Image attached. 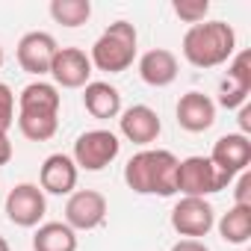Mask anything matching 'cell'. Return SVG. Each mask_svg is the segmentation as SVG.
<instances>
[{
  "label": "cell",
  "mask_w": 251,
  "mask_h": 251,
  "mask_svg": "<svg viewBox=\"0 0 251 251\" xmlns=\"http://www.w3.org/2000/svg\"><path fill=\"white\" fill-rule=\"evenodd\" d=\"M59 89L53 83H30L18 95V130L30 142H48L59 130Z\"/></svg>",
  "instance_id": "1"
},
{
  "label": "cell",
  "mask_w": 251,
  "mask_h": 251,
  "mask_svg": "<svg viewBox=\"0 0 251 251\" xmlns=\"http://www.w3.org/2000/svg\"><path fill=\"white\" fill-rule=\"evenodd\" d=\"M177 157L163 148H145L133 154L124 166V183L136 195L169 198L177 192Z\"/></svg>",
  "instance_id": "2"
},
{
  "label": "cell",
  "mask_w": 251,
  "mask_h": 251,
  "mask_svg": "<svg viewBox=\"0 0 251 251\" xmlns=\"http://www.w3.org/2000/svg\"><path fill=\"white\" fill-rule=\"evenodd\" d=\"M236 53V33L225 21H201L183 36V59L195 68H219Z\"/></svg>",
  "instance_id": "3"
},
{
  "label": "cell",
  "mask_w": 251,
  "mask_h": 251,
  "mask_svg": "<svg viewBox=\"0 0 251 251\" xmlns=\"http://www.w3.org/2000/svg\"><path fill=\"white\" fill-rule=\"evenodd\" d=\"M136 42H139V36H136V27L130 21L109 24L98 36V42L92 45V53H89L92 68L106 71V74L127 71L133 65V59H136Z\"/></svg>",
  "instance_id": "4"
},
{
  "label": "cell",
  "mask_w": 251,
  "mask_h": 251,
  "mask_svg": "<svg viewBox=\"0 0 251 251\" xmlns=\"http://www.w3.org/2000/svg\"><path fill=\"white\" fill-rule=\"evenodd\" d=\"M230 177H225L210 157H186L177 163V192L183 198H207L227 189Z\"/></svg>",
  "instance_id": "5"
},
{
  "label": "cell",
  "mask_w": 251,
  "mask_h": 251,
  "mask_svg": "<svg viewBox=\"0 0 251 251\" xmlns=\"http://www.w3.org/2000/svg\"><path fill=\"white\" fill-rule=\"evenodd\" d=\"M121 151V142L112 130H86L74 142V166L86 172H103Z\"/></svg>",
  "instance_id": "6"
},
{
  "label": "cell",
  "mask_w": 251,
  "mask_h": 251,
  "mask_svg": "<svg viewBox=\"0 0 251 251\" xmlns=\"http://www.w3.org/2000/svg\"><path fill=\"white\" fill-rule=\"evenodd\" d=\"M216 210L207 198H180L172 210V227L186 239H201L213 230Z\"/></svg>",
  "instance_id": "7"
},
{
  "label": "cell",
  "mask_w": 251,
  "mask_h": 251,
  "mask_svg": "<svg viewBox=\"0 0 251 251\" xmlns=\"http://www.w3.org/2000/svg\"><path fill=\"white\" fill-rule=\"evenodd\" d=\"M106 219V198L98 189H80L68 195L65 204V225L77 233V230H95L100 227Z\"/></svg>",
  "instance_id": "8"
},
{
  "label": "cell",
  "mask_w": 251,
  "mask_h": 251,
  "mask_svg": "<svg viewBox=\"0 0 251 251\" xmlns=\"http://www.w3.org/2000/svg\"><path fill=\"white\" fill-rule=\"evenodd\" d=\"M45 213H48V201L36 183H18L6 195V216L18 227H36L45 219Z\"/></svg>",
  "instance_id": "9"
},
{
  "label": "cell",
  "mask_w": 251,
  "mask_h": 251,
  "mask_svg": "<svg viewBox=\"0 0 251 251\" xmlns=\"http://www.w3.org/2000/svg\"><path fill=\"white\" fill-rule=\"evenodd\" d=\"M56 50H59V48H56V39H53L50 33L33 30V33L21 36L15 56H18V65H21L27 74L42 77V74H50V62H53Z\"/></svg>",
  "instance_id": "10"
},
{
  "label": "cell",
  "mask_w": 251,
  "mask_h": 251,
  "mask_svg": "<svg viewBox=\"0 0 251 251\" xmlns=\"http://www.w3.org/2000/svg\"><path fill=\"white\" fill-rule=\"evenodd\" d=\"M210 163L225 175V177H236L239 172L248 169L251 163V139L242 136V133H227L222 139L213 142V151H210Z\"/></svg>",
  "instance_id": "11"
},
{
  "label": "cell",
  "mask_w": 251,
  "mask_h": 251,
  "mask_svg": "<svg viewBox=\"0 0 251 251\" xmlns=\"http://www.w3.org/2000/svg\"><path fill=\"white\" fill-rule=\"evenodd\" d=\"M50 77L62 89H83L92 77V59L80 48H59L50 62Z\"/></svg>",
  "instance_id": "12"
},
{
  "label": "cell",
  "mask_w": 251,
  "mask_h": 251,
  "mask_svg": "<svg viewBox=\"0 0 251 251\" xmlns=\"http://www.w3.org/2000/svg\"><path fill=\"white\" fill-rule=\"evenodd\" d=\"M248 95H251V53L239 50V53L230 56L227 80L222 83L219 103L225 109H239L242 103H248Z\"/></svg>",
  "instance_id": "13"
},
{
  "label": "cell",
  "mask_w": 251,
  "mask_h": 251,
  "mask_svg": "<svg viewBox=\"0 0 251 251\" xmlns=\"http://www.w3.org/2000/svg\"><path fill=\"white\" fill-rule=\"evenodd\" d=\"M118 127H121V136L127 139V142H133V145H151V142H157V136L163 130V121H160V115L151 106L136 103V106L121 112Z\"/></svg>",
  "instance_id": "14"
},
{
  "label": "cell",
  "mask_w": 251,
  "mask_h": 251,
  "mask_svg": "<svg viewBox=\"0 0 251 251\" xmlns=\"http://www.w3.org/2000/svg\"><path fill=\"white\" fill-rule=\"evenodd\" d=\"M175 115H177V124L183 130L204 133V130L213 127V121H216V103L204 92H186V95H180Z\"/></svg>",
  "instance_id": "15"
},
{
  "label": "cell",
  "mask_w": 251,
  "mask_h": 251,
  "mask_svg": "<svg viewBox=\"0 0 251 251\" xmlns=\"http://www.w3.org/2000/svg\"><path fill=\"white\" fill-rule=\"evenodd\" d=\"M39 183H42V192H50V195H71L74 186H77V166H74V160L65 157V154H50V157L42 163Z\"/></svg>",
  "instance_id": "16"
},
{
  "label": "cell",
  "mask_w": 251,
  "mask_h": 251,
  "mask_svg": "<svg viewBox=\"0 0 251 251\" xmlns=\"http://www.w3.org/2000/svg\"><path fill=\"white\" fill-rule=\"evenodd\" d=\"M139 77L142 83L154 86V89H163V86H172L177 80V56L166 48H154L148 50L142 59H139Z\"/></svg>",
  "instance_id": "17"
},
{
  "label": "cell",
  "mask_w": 251,
  "mask_h": 251,
  "mask_svg": "<svg viewBox=\"0 0 251 251\" xmlns=\"http://www.w3.org/2000/svg\"><path fill=\"white\" fill-rule=\"evenodd\" d=\"M83 106L92 118L106 121V118H118L121 115V92L103 80H95L89 86H83Z\"/></svg>",
  "instance_id": "18"
},
{
  "label": "cell",
  "mask_w": 251,
  "mask_h": 251,
  "mask_svg": "<svg viewBox=\"0 0 251 251\" xmlns=\"http://www.w3.org/2000/svg\"><path fill=\"white\" fill-rule=\"evenodd\" d=\"M33 251H77V233L65 222H45L33 233Z\"/></svg>",
  "instance_id": "19"
},
{
  "label": "cell",
  "mask_w": 251,
  "mask_h": 251,
  "mask_svg": "<svg viewBox=\"0 0 251 251\" xmlns=\"http://www.w3.org/2000/svg\"><path fill=\"white\" fill-rule=\"evenodd\" d=\"M219 236L227 245H245L251 239V207L233 204L222 219H219Z\"/></svg>",
  "instance_id": "20"
},
{
  "label": "cell",
  "mask_w": 251,
  "mask_h": 251,
  "mask_svg": "<svg viewBox=\"0 0 251 251\" xmlns=\"http://www.w3.org/2000/svg\"><path fill=\"white\" fill-rule=\"evenodd\" d=\"M50 18L62 27H80L92 18V3L89 0H53Z\"/></svg>",
  "instance_id": "21"
},
{
  "label": "cell",
  "mask_w": 251,
  "mask_h": 251,
  "mask_svg": "<svg viewBox=\"0 0 251 251\" xmlns=\"http://www.w3.org/2000/svg\"><path fill=\"white\" fill-rule=\"evenodd\" d=\"M172 9H175V15H177L180 21H186V24L195 27V24H201V21L207 18L210 3H207V0H175Z\"/></svg>",
  "instance_id": "22"
},
{
  "label": "cell",
  "mask_w": 251,
  "mask_h": 251,
  "mask_svg": "<svg viewBox=\"0 0 251 251\" xmlns=\"http://www.w3.org/2000/svg\"><path fill=\"white\" fill-rule=\"evenodd\" d=\"M15 124V95L6 83H0V133H9Z\"/></svg>",
  "instance_id": "23"
},
{
  "label": "cell",
  "mask_w": 251,
  "mask_h": 251,
  "mask_svg": "<svg viewBox=\"0 0 251 251\" xmlns=\"http://www.w3.org/2000/svg\"><path fill=\"white\" fill-rule=\"evenodd\" d=\"M233 204L239 207H251V172H239V180H236V189H233Z\"/></svg>",
  "instance_id": "24"
},
{
  "label": "cell",
  "mask_w": 251,
  "mask_h": 251,
  "mask_svg": "<svg viewBox=\"0 0 251 251\" xmlns=\"http://www.w3.org/2000/svg\"><path fill=\"white\" fill-rule=\"evenodd\" d=\"M172 251H210V248L201 239H180V242L172 245Z\"/></svg>",
  "instance_id": "25"
},
{
  "label": "cell",
  "mask_w": 251,
  "mask_h": 251,
  "mask_svg": "<svg viewBox=\"0 0 251 251\" xmlns=\"http://www.w3.org/2000/svg\"><path fill=\"white\" fill-rule=\"evenodd\" d=\"M248 130H251V103H242L239 106V133L248 136Z\"/></svg>",
  "instance_id": "26"
},
{
  "label": "cell",
  "mask_w": 251,
  "mask_h": 251,
  "mask_svg": "<svg viewBox=\"0 0 251 251\" xmlns=\"http://www.w3.org/2000/svg\"><path fill=\"white\" fill-rule=\"evenodd\" d=\"M12 160V142L6 133H0V166H6Z\"/></svg>",
  "instance_id": "27"
},
{
  "label": "cell",
  "mask_w": 251,
  "mask_h": 251,
  "mask_svg": "<svg viewBox=\"0 0 251 251\" xmlns=\"http://www.w3.org/2000/svg\"><path fill=\"white\" fill-rule=\"evenodd\" d=\"M0 251H9V242H6L3 236H0Z\"/></svg>",
  "instance_id": "28"
},
{
  "label": "cell",
  "mask_w": 251,
  "mask_h": 251,
  "mask_svg": "<svg viewBox=\"0 0 251 251\" xmlns=\"http://www.w3.org/2000/svg\"><path fill=\"white\" fill-rule=\"evenodd\" d=\"M0 68H3V48H0Z\"/></svg>",
  "instance_id": "29"
}]
</instances>
